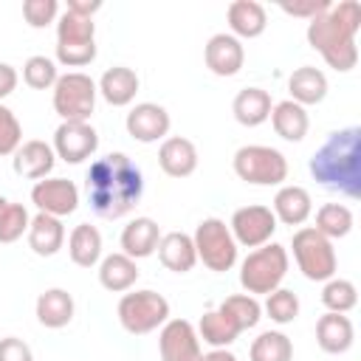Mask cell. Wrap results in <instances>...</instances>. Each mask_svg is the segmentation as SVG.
<instances>
[{
    "label": "cell",
    "instance_id": "obj_1",
    "mask_svg": "<svg viewBox=\"0 0 361 361\" xmlns=\"http://www.w3.org/2000/svg\"><path fill=\"white\" fill-rule=\"evenodd\" d=\"M85 192L90 209L99 217L118 220L138 206L144 195V175L124 152H110L90 164L85 175Z\"/></svg>",
    "mask_w": 361,
    "mask_h": 361
},
{
    "label": "cell",
    "instance_id": "obj_2",
    "mask_svg": "<svg viewBox=\"0 0 361 361\" xmlns=\"http://www.w3.org/2000/svg\"><path fill=\"white\" fill-rule=\"evenodd\" d=\"M358 28H361V6L355 0H341L336 6L330 3L324 14L310 20L305 37L307 45L319 51L333 71L347 73L358 65V45H355Z\"/></svg>",
    "mask_w": 361,
    "mask_h": 361
},
{
    "label": "cell",
    "instance_id": "obj_3",
    "mask_svg": "<svg viewBox=\"0 0 361 361\" xmlns=\"http://www.w3.org/2000/svg\"><path fill=\"white\" fill-rule=\"evenodd\" d=\"M310 175L353 200L361 197V127H344L324 138L307 161Z\"/></svg>",
    "mask_w": 361,
    "mask_h": 361
},
{
    "label": "cell",
    "instance_id": "obj_4",
    "mask_svg": "<svg viewBox=\"0 0 361 361\" xmlns=\"http://www.w3.org/2000/svg\"><path fill=\"white\" fill-rule=\"evenodd\" d=\"M288 265H290L288 248L279 243H265L240 262V285L251 296H268L271 290L282 288Z\"/></svg>",
    "mask_w": 361,
    "mask_h": 361
},
{
    "label": "cell",
    "instance_id": "obj_5",
    "mask_svg": "<svg viewBox=\"0 0 361 361\" xmlns=\"http://www.w3.org/2000/svg\"><path fill=\"white\" fill-rule=\"evenodd\" d=\"M293 248V259L299 265V271L305 274V279L310 282H327L336 276L338 268V257L333 248V240H327L324 234H319L313 226H302L293 231L290 240Z\"/></svg>",
    "mask_w": 361,
    "mask_h": 361
},
{
    "label": "cell",
    "instance_id": "obj_6",
    "mask_svg": "<svg viewBox=\"0 0 361 361\" xmlns=\"http://www.w3.org/2000/svg\"><path fill=\"white\" fill-rule=\"evenodd\" d=\"M231 169L251 186H279L288 178V158L265 144H245L234 152Z\"/></svg>",
    "mask_w": 361,
    "mask_h": 361
},
{
    "label": "cell",
    "instance_id": "obj_7",
    "mask_svg": "<svg viewBox=\"0 0 361 361\" xmlns=\"http://www.w3.org/2000/svg\"><path fill=\"white\" fill-rule=\"evenodd\" d=\"M118 322L130 336H147L169 322V302L158 290H130L118 299Z\"/></svg>",
    "mask_w": 361,
    "mask_h": 361
},
{
    "label": "cell",
    "instance_id": "obj_8",
    "mask_svg": "<svg viewBox=\"0 0 361 361\" xmlns=\"http://www.w3.org/2000/svg\"><path fill=\"white\" fill-rule=\"evenodd\" d=\"M192 243H195V251H197V259L214 271V274H226L237 265V251L240 245L234 243L226 220L220 217H206L197 223L195 234H192Z\"/></svg>",
    "mask_w": 361,
    "mask_h": 361
},
{
    "label": "cell",
    "instance_id": "obj_9",
    "mask_svg": "<svg viewBox=\"0 0 361 361\" xmlns=\"http://www.w3.org/2000/svg\"><path fill=\"white\" fill-rule=\"evenodd\" d=\"M96 82L82 71H68L54 85V110L62 121H87L96 107Z\"/></svg>",
    "mask_w": 361,
    "mask_h": 361
},
{
    "label": "cell",
    "instance_id": "obj_10",
    "mask_svg": "<svg viewBox=\"0 0 361 361\" xmlns=\"http://www.w3.org/2000/svg\"><path fill=\"white\" fill-rule=\"evenodd\" d=\"M228 231L234 237L237 245L243 248H259L265 243H271L274 231H276V217L271 212V206H243L231 214L228 220Z\"/></svg>",
    "mask_w": 361,
    "mask_h": 361
},
{
    "label": "cell",
    "instance_id": "obj_11",
    "mask_svg": "<svg viewBox=\"0 0 361 361\" xmlns=\"http://www.w3.org/2000/svg\"><path fill=\"white\" fill-rule=\"evenodd\" d=\"M54 155L65 164H82L96 155L99 149V133L90 127V121H62L54 130Z\"/></svg>",
    "mask_w": 361,
    "mask_h": 361
},
{
    "label": "cell",
    "instance_id": "obj_12",
    "mask_svg": "<svg viewBox=\"0 0 361 361\" xmlns=\"http://www.w3.org/2000/svg\"><path fill=\"white\" fill-rule=\"evenodd\" d=\"M161 361H203L197 330L189 319H169L158 333Z\"/></svg>",
    "mask_w": 361,
    "mask_h": 361
},
{
    "label": "cell",
    "instance_id": "obj_13",
    "mask_svg": "<svg viewBox=\"0 0 361 361\" xmlns=\"http://www.w3.org/2000/svg\"><path fill=\"white\" fill-rule=\"evenodd\" d=\"M31 203L39 212L54 214V217L62 220V217H68V214L76 212V206H79V189L68 178H42L31 189Z\"/></svg>",
    "mask_w": 361,
    "mask_h": 361
},
{
    "label": "cell",
    "instance_id": "obj_14",
    "mask_svg": "<svg viewBox=\"0 0 361 361\" xmlns=\"http://www.w3.org/2000/svg\"><path fill=\"white\" fill-rule=\"evenodd\" d=\"M169 124H172V118H169L166 107H161V104H155V102H141V104H135V107L127 113V118H124L127 133H130L135 141H141V144L164 141L166 133H169Z\"/></svg>",
    "mask_w": 361,
    "mask_h": 361
},
{
    "label": "cell",
    "instance_id": "obj_15",
    "mask_svg": "<svg viewBox=\"0 0 361 361\" xmlns=\"http://www.w3.org/2000/svg\"><path fill=\"white\" fill-rule=\"evenodd\" d=\"M203 59L214 76H237L245 65V48L231 34H214L203 48Z\"/></svg>",
    "mask_w": 361,
    "mask_h": 361
},
{
    "label": "cell",
    "instance_id": "obj_16",
    "mask_svg": "<svg viewBox=\"0 0 361 361\" xmlns=\"http://www.w3.org/2000/svg\"><path fill=\"white\" fill-rule=\"evenodd\" d=\"M197 147L183 135H166L158 147V166L169 178H189L197 169Z\"/></svg>",
    "mask_w": 361,
    "mask_h": 361
},
{
    "label": "cell",
    "instance_id": "obj_17",
    "mask_svg": "<svg viewBox=\"0 0 361 361\" xmlns=\"http://www.w3.org/2000/svg\"><path fill=\"white\" fill-rule=\"evenodd\" d=\"M56 164V155H54V147L39 141V138H31V141H23L20 149L11 155V166L20 178H28V180H42L51 175Z\"/></svg>",
    "mask_w": 361,
    "mask_h": 361
},
{
    "label": "cell",
    "instance_id": "obj_18",
    "mask_svg": "<svg viewBox=\"0 0 361 361\" xmlns=\"http://www.w3.org/2000/svg\"><path fill=\"white\" fill-rule=\"evenodd\" d=\"M271 212H274L276 223L302 226L313 214V197H310V192L305 186L288 183V186H279V192L274 195V209Z\"/></svg>",
    "mask_w": 361,
    "mask_h": 361
},
{
    "label": "cell",
    "instance_id": "obj_19",
    "mask_svg": "<svg viewBox=\"0 0 361 361\" xmlns=\"http://www.w3.org/2000/svg\"><path fill=\"white\" fill-rule=\"evenodd\" d=\"M226 20H228V28H231V37H237V39H254L268 28V11L257 0L228 3Z\"/></svg>",
    "mask_w": 361,
    "mask_h": 361
},
{
    "label": "cell",
    "instance_id": "obj_20",
    "mask_svg": "<svg viewBox=\"0 0 361 361\" xmlns=\"http://www.w3.org/2000/svg\"><path fill=\"white\" fill-rule=\"evenodd\" d=\"M161 243V226L152 217H135L121 231V254L130 259H144L158 251Z\"/></svg>",
    "mask_w": 361,
    "mask_h": 361
},
{
    "label": "cell",
    "instance_id": "obj_21",
    "mask_svg": "<svg viewBox=\"0 0 361 361\" xmlns=\"http://www.w3.org/2000/svg\"><path fill=\"white\" fill-rule=\"evenodd\" d=\"M316 341L330 355L347 353L353 347V341H355V327H353L350 316L330 313V310L324 316H319V322H316Z\"/></svg>",
    "mask_w": 361,
    "mask_h": 361
},
{
    "label": "cell",
    "instance_id": "obj_22",
    "mask_svg": "<svg viewBox=\"0 0 361 361\" xmlns=\"http://www.w3.org/2000/svg\"><path fill=\"white\" fill-rule=\"evenodd\" d=\"M28 248L37 254V257H54L62 245H65V226L59 217L54 214H45V212H37L28 223Z\"/></svg>",
    "mask_w": 361,
    "mask_h": 361
},
{
    "label": "cell",
    "instance_id": "obj_23",
    "mask_svg": "<svg viewBox=\"0 0 361 361\" xmlns=\"http://www.w3.org/2000/svg\"><path fill=\"white\" fill-rule=\"evenodd\" d=\"M37 322L48 330H59L68 327L73 313H76V302L65 288H48L37 296Z\"/></svg>",
    "mask_w": 361,
    "mask_h": 361
},
{
    "label": "cell",
    "instance_id": "obj_24",
    "mask_svg": "<svg viewBox=\"0 0 361 361\" xmlns=\"http://www.w3.org/2000/svg\"><path fill=\"white\" fill-rule=\"evenodd\" d=\"M96 90L102 93V99L113 107H127L133 104L135 93H138V73L127 65H116V68H107L96 85Z\"/></svg>",
    "mask_w": 361,
    "mask_h": 361
},
{
    "label": "cell",
    "instance_id": "obj_25",
    "mask_svg": "<svg viewBox=\"0 0 361 361\" xmlns=\"http://www.w3.org/2000/svg\"><path fill=\"white\" fill-rule=\"evenodd\" d=\"M158 259H161V265H164L166 271L189 274V271L197 265V251H195L192 234H183V231L161 234V243H158Z\"/></svg>",
    "mask_w": 361,
    "mask_h": 361
},
{
    "label": "cell",
    "instance_id": "obj_26",
    "mask_svg": "<svg viewBox=\"0 0 361 361\" xmlns=\"http://www.w3.org/2000/svg\"><path fill=\"white\" fill-rule=\"evenodd\" d=\"M138 265H135V259H130L127 254H121V251H116V254H107V257H102V262H99V282H102V288L104 290H110V293H127L135 282H138Z\"/></svg>",
    "mask_w": 361,
    "mask_h": 361
},
{
    "label": "cell",
    "instance_id": "obj_27",
    "mask_svg": "<svg viewBox=\"0 0 361 361\" xmlns=\"http://www.w3.org/2000/svg\"><path fill=\"white\" fill-rule=\"evenodd\" d=\"M288 93H290V102H296V104H302L307 110L310 104L324 102V96H327V76L319 68H313V65H302V68H296L290 73Z\"/></svg>",
    "mask_w": 361,
    "mask_h": 361
},
{
    "label": "cell",
    "instance_id": "obj_28",
    "mask_svg": "<svg viewBox=\"0 0 361 361\" xmlns=\"http://www.w3.org/2000/svg\"><path fill=\"white\" fill-rule=\"evenodd\" d=\"M271 107H274L271 93L262 90V87H243L234 96V102H231V113H234V118L243 127H259V124H265L268 116H271Z\"/></svg>",
    "mask_w": 361,
    "mask_h": 361
},
{
    "label": "cell",
    "instance_id": "obj_29",
    "mask_svg": "<svg viewBox=\"0 0 361 361\" xmlns=\"http://www.w3.org/2000/svg\"><path fill=\"white\" fill-rule=\"evenodd\" d=\"M68 257L79 268H93L102 262V231L90 223L73 226L68 237Z\"/></svg>",
    "mask_w": 361,
    "mask_h": 361
},
{
    "label": "cell",
    "instance_id": "obj_30",
    "mask_svg": "<svg viewBox=\"0 0 361 361\" xmlns=\"http://www.w3.org/2000/svg\"><path fill=\"white\" fill-rule=\"evenodd\" d=\"M271 124H274V133L285 141H302L307 135V127H310V118H307V110L290 99L285 102H276L271 107Z\"/></svg>",
    "mask_w": 361,
    "mask_h": 361
},
{
    "label": "cell",
    "instance_id": "obj_31",
    "mask_svg": "<svg viewBox=\"0 0 361 361\" xmlns=\"http://www.w3.org/2000/svg\"><path fill=\"white\" fill-rule=\"evenodd\" d=\"M240 336V327L231 322V316H226L220 307L217 310H206L197 322V338L206 341L212 350H220V347H228L234 344Z\"/></svg>",
    "mask_w": 361,
    "mask_h": 361
},
{
    "label": "cell",
    "instance_id": "obj_32",
    "mask_svg": "<svg viewBox=\"0 0 361 361\" xmlns=\"http://www.w3.org/2000/svg\"><path fill=\"white\" fill-rule=\"evenodd\" d=\"M319 234H324L327 240H341L353 231V212L344 203H324L316 212V226Z\"/></svg>",
    "mask_w": 361,
    "mask_h": 361
},
{
    "label": "cell",
    "instance_id": "obj_33",
    "mask_svg": "<svg viewBox=\"0 0 361 361\" xmlns=\"http://www.w3.org/2000/svg\"><path fill=\"white\" fill-rule=\"evenodd\" d=\"M251 361H293V344L279 330H265L251 341Z\"/></svg>",
    "mask_w": 361,
    "mask_h": 361
},
{
    "label": "cell",
    "instance_id": "obj_34",
    "mask_svg": "<svg viewBox=\"0 0 361 361\" xmlns=\"http://www.w3.org/2000/svg\"><path fill=\"white\" fill-rule=\"evenodd\" d=\"M220 310H223L226 316H231V322L240 327V333L257 327V322L262 319V305H259L257 296H251V293L226 296V299L220 302Z\"/></svg>",
    "mask_w": 361,
    "mask_h": 361
},
{
    "label": "cell",
    "instance_id": "obj_35",
    "mask_svg": "<svg viewBox=\"0 0 361 361\" xmlns=\"http://www.w3.org/2000/svg\"><path fill=\"white\" fill-rule=\"evenodd\" d=\"M322 305L330 310V313H350L355 305H358V290L350 279H327L324 288H322Z\"/></svg>",
    "mask_w": 361,
    "mask_h": 361
},
{
    "label": "cell",
    "instance_id": "obj_36",
    "mask_svg": "<svg viewBox=\"0 0 361 361\" xmlns=\"http://www.w3.org/2000/svg\"><path fill=\"white\" fill-rule=\"evenodd\" d=\"M71 42H96V23L65 11L56 20V45H71Z\"/></svg>",
    "mask_w": 361,
    "mask_h": 361
},
{
    "label": "cell",
    "instance_id": "obj_37",
    "mask_svg": "<svg viewBox=\"0 0 361 361\" xmlns=\"http://www.w3.org/2000/svg\"><path fill=\"white\" fill-rule=\"evenodd\" d=\"M59 79V71H56V62L48 59V56H28L25 65H23V82L34 90H54Z\"/></svg>",
    "mask_w": 361,
    "mask_h": 361
},
{
    "label": "cell",
    "instance_id": "obj_38",
    "mask_svg": "<svg viewBox=\"0 0 361 361\" xmlns=\"http://www.w3.org/2000/svg\"><path fill=\"white\" fill-rule=\"evenodd\" d=\"M299 296L290 290V288H276V290H271L268 296H265V313H268V319L271 322H276V324H290L296 316H299Z\"/></svg>",
    "mask_w": 361,
    "mask_h": 361
},
{
    "label": "cell",
    "instance_id": "obj_39",
    "mask_svg": "<svg viewBox=\"0 0 361 361\" xmlns=\"http://www.w3.org/2000/svg\"><path fill=\"white\" fill-rule=\"evenodd\" d=\"M28 209L23 203H6V209L0 212V243H17L23 234H28Z\"/></svg>",
    "mask_w": 361,
    "mask_h": 361
},
{
    "label": "cell",
    "instance_id": "obj_40",
    "mask_svg": "<svg viewBox=\"0 0 361 361\" xmlns=\"http://www.w3.org/2000/svg\"><path fill=\"white\" fill-rule=\"evenodd\" d=\"M23 144V124L17 121L14 110L0 104V158L14 155Z\"/></svg>",
    "mask_w": 361,
    "mask_h": 361
},
{
    "label": "cell",
    "instance_id": "obj_41",
    "mask_svg": "<svg viewBox=\"0 0 361 361\" xmlns=\"http://www.w3.org/2000/svg\"><path fill=\"white\" fill-rule=\"evenodd\" d=\"M23 17L31 28H45L59 20V3L56 0H25Z\"/></svg>",
    "mask_w": 361,
    "mask_h": 361
},
{
    "label": "cell",
    "instance_id": "obj_42",
    "mask_svg": "<svg viewBox=\"0 0 361 361\" xmlns=\"http://www.w3.org/2000/svg\"><path fill=\"white\" fill-rule=\"evenodd\" d=\"M0 361H34V353L23 338L6 336L0 338Z\"/></svg>",
    "mask_w": 361,
    "mask_h": 361
},
{
    "label": "cell",
    "instance_id": "obj_43",
    "mask_svg": "<svg viewBox=\"0 0 361 361\" xmlns=\"http://www.w3.org/2000/svg\"><path fill=\"white\" fill-rule=\"evenodd\" d=\"M279 8H282L285 14H290V17H305V20L310 23V20H316L319 14H324V11L330 8V3H327V0H305V3H293V6H290V3H282Z\"/></svg>",
    "mask_w": 361,
    "mask_h": 361
},
{
    "label": "cell",
    "instance_id": "obj_44",
    "mask_svg": "<svg viewBox=\"0 0 361 361\" xmlns=\"http://www.w3.org/2000/svg\"><path fill=\"white\" fill-rule=\"evenodd\" d=\"M99 8H102V0H68V6H65V11L85 17V20H93V14Z\"/></svg>",
    "mask_w": 361,
    "mask_h": 361
},
{
    "label": "cell",
    "instance_id": "obj_45",
    "mask_svg": "<svg viewBox=\"0 0 361 361\" xmlns=\"http://www.w3.org/2000/svg\"><path fill=\"white\" fill-rule=\"evenodd\" d=\"M17 82H20L17 71H14L8 62H0V102H3L6 96H11V93H14Z\"/></svg>",
    "mask_w": 361,
    "mask_h": 361
},
{
    "label": "cell",
    "instance_id": "obj_46",
    "mask_svg": "<svg viewBox=\"0 0 361 361\" xmlns=\"http://www.w3.org/2000/svg\"><path fill=\"white\" fill-rule=\"evenodd\" d=\"M203 361H237V355H234L228 347H220V350L203 353Z\"/></svg>",
    "mask_w": 361,
    "mask_h": 361
},
{
    "label": "cell",
    "instance_id": "obj_47",
    "mask_svg": "<svg viewBox=\"0 0 361 361\" xmlns=\"http://www.w3.org/2000/svg\"><path fill=\"white\" fill-rule=\"evenodd\" d=\"M6 203H8V200H6V197H3V195H0V212H3V209H6Z\"/></svg>",
    "mask_w": 361,
    "mask_h": 361
}]
</instances>
